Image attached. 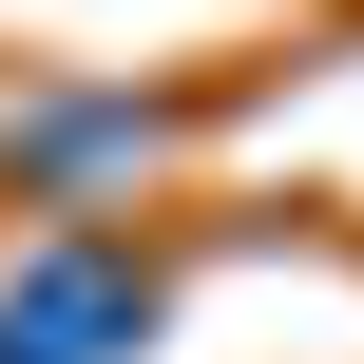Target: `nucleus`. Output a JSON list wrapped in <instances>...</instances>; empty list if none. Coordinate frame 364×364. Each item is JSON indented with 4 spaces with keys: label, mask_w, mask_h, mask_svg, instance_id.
Wrapping results in <instances>:
<instances>
[{
    "label": "nucleus",
    "mask_w": 364,
    "mask_h": 364,
    "mask_svg": "<svg viewBox=\"0 0 364 364\" xmlns=\"http://www.w3.org/2000/svg\"><path fill=\"white\" fill-rule=\"evenodd\" d=\"M96 326H134V288H115V269H38V288L0 307V364H58V346H96Z\"/></svg>",
    "instance_id": "f257e3e1"
}]
</instances>
